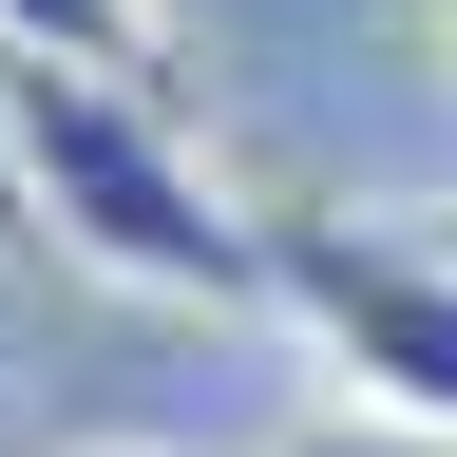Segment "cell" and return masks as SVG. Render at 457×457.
<instances>
[{"instance_id":"cell-1","label":"cell","mask_w":457,"mask_h":457,"mask_svg":"<svg viewBox=\"0 0 457 457\" xmlns=\"http://www.w3.org/2000/svg\"><path fill=\"white\" fill-rule=\"evenodd\" d=\"M0 134H20L38 248H77L134 305H267V210L171 134L153 77H77V57H0Z\"/></svg>"},{"instance_id":"cell-2","label":"cell","mask_w":457,"mask_h":457,"mask_svg":"<svg viewBox=\"0 0 457 457\" xmlns=\"http://www.w3.org/2000/svg\"><path fill=\"white\" fill-rule=\"evenodd\" d=\"M267 324L343 381V420H400L457 457V248L420 210H267Z\"/></svg>"},{"instance_id":"cell-3","label":"cell","mask_w":457,"mask_h":457,"mask_svg":"<svg viewBox=\"0 0 457 457\" xmlns=\"http://www.w3.org/2000/svg\"><path fill=\"white\" fill-rule=\"evenodd\" d=\"M0 57H77V77H153L171 20L153 0H0Z\"/></svg>"},{"instance_id":"cell-4","label":"cell","mask_w":457,"mask_h":457,"mask_svg":"<svg viewBox=\"0 0 457 457\" xmlns=\"http://www.w3.org/2000/svg\"><path fill=\"white\" fill-rule=\"evenodd\" d=\"M286 457H438V438H400V420H305Z\"/></svg>"},{"instance_id":"cell-5","label":"cell","mask_w":457,"mask_h":457,"mask_svg":"<svg viewBox=\"0 0 457 457\" xmlns=\"http://www.w3.org/2000/svg\"><path fill=\"white\" fill-rule=\"evenodd\" d=\"M38 248V210H20V134H0V267H20Z\"/></svg>"},{"instance_id":"cell-6","label":"cell","mask_w":457,"mask_h":457,"mask_svg":"<svg viewBox=\"0 0 457 457\" xmlns=\"http://www.w3.org/2000/svg\"><path fill=\"white\" fill-rule=\"evenodd\" d=\"M420 228H438V248H457V191H438V210H420Z\"/></svg>"},{"instance_id":"cell-7","label":"cell","mask_w":457,"mask_h":457,"mask_svg":"<svg viewBox=\"0 0 457 457\" xmlns=\"http://www.w3.org/2000/svg\"><path fill=\"white\" fill-rule=\"evenodd\" d=\"M438 38H457V0H438Z\"/></svg>"},{"instance_id":"cell-8","label":"cell","mask_w":457,"mask_h":457,"mask_svg":"<svg viewBox=\"0 0 457 457\" xmlns=\"http://www.w3.org/2000/svg\"><path fill=\"white\" fill-rule=\"evenodd\" d=\"M114 457H134V438H114Z\"/></svg>"}]
</instances>
